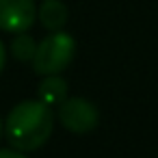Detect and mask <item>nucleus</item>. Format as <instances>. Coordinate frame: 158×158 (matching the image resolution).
<instances>
[{"instance_id":"obj_1","label":"nucleus","mask_w":158,"mask_h":158,"mask_svg":"<svg viewBox=\"0 0 158 158\" xmlns=\"http://www.w3.org/2000/svg\"><path fill=\"white\" fill-rule=\"evenodd\" d=\"M2 130L13 149L35 152L52 136L54 113L41 100H24L9 110Z\"/></svg>"},{"instance_id":"obj_2","label":"nucleus","mask_w":158,"mask_h":158,"mask_svg":"<svg viewBox=\"0 0 158 158\" xmlns=\"http://www.w3.org/2000/svg\"><path fill=\"white\" fill-rule=\"evenodd\" d=\"M74 56H76L74 37L69 33L54 31L37 44V50L31 63H33L35 74L48 76V74H61L63 69H67Z\"/></svg>"},{"instance_id":"obj_3","label":"nucleus","mask_w":158,"mask_h":158,"mask_svg":"<svg viewBox=\"0 0 158 158\" xmlns=\"http://www.w3.org/2000/svg\"><path fill=\"white\" fill-rule=\"evenodd\" d=\"M59 123L74 134H87L93 132L100 123V113L98 106L85 98H65L59 106Z\"/></svg>"},{"instance_id":"obj_4","label":"nucleus","mask_w":158,"mask_h":158,"mask_svg":"<svg viewBox=\"0 0 158 158\" xmlns=\"http://www.w3.org/2000/svg\"><path fill=\"white\" fill-rule=\"evenodd\" d=\"M37 20L35 0H0V31L26 33Z\"/></svg>"},{"instance_id":"obj_5","label":"nucleus","mask_w":158,"mask_h":158,"mask_svg":"<svg viewBox=\"0 0 158 158\" xmlns=\"http://www.w3.org/2000/svg\"><path fill=\"white\" fill-rule=\"evenodd\" d=\"M37 18L46 31L54 33V31H63V26L67 24L69 11L63 0H44L37 9Z\"/></svg>"},{"instance_id":"obj_6","label":"nucleus","mask_w":158,"mask_h":158,"mask_svg":"<svg viewBox=\"0 0 158 158\" xmlns=\"http://www.w3.org/2000/svg\"><path fill=\"white\" fill-rule=\"evenodd\" d=\"M67 91H69V87H67L65 78H61L59 74H48L41 78V82L37 87V100H41L50 108H56L67 98Z\"/></svg>"},{"instance_id":"obj_7","label":"nucleus","mask_w":158,"mask_h":158,"mask_svg":"<svg viewBox=\"0 0 158 158\" xmlns=\"http://www.w3.org/2000/svg\"><path fill=\"white\" fill-rule=\"evenodd\" d=\"M9 50H11L13 59L26 63V61H33L35 50H37V41H35L31 35H26V33H15V37H13V41H11Z\"/></svg>"},{"instance_id":"obj_8","label":"nucleus","mask_w":158,"mask_h":158,"mask_svg":"<svg viewBox=\"0 0 158 158\" xmlns=\"http://www.w3.org/2000/svg\"><path fill=\"white\" fill-rule=\"evenodd\" d=\"M0 158H26L24 156V152H20V149H0Z\"/></svg>"},{"instance_id":"obj_9","label":"nucleus","mask_w":158,"mask_h":158,"mask_svg":"<svg viewBox=\"0 0 158 158\" xmlns=\"http://www.w3.org/2000/svg\"><path fill=\"white\" fill-rule=\"evenodd\" d=\"M5 63H7V48H5L2 41H0V74H2V69H5Z\"/></svg>"},{"instance_id":"obj_10","label":"nucleus","mask_w":158,"mask_h":158,"mask_svg":"<svg viewBox=\"0 0 158 158\" xmlns=\"http://www.w3.org/2000/svg\"><path fill=\"white\" fill-rule=\"evenodd\" d=\"M2 128H5V123H2V119H0V134H2Z\"/></svg>"}]
</instances>
